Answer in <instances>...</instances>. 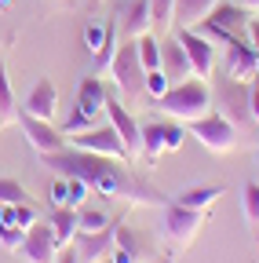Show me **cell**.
<instances>
[{
  "mask_svg": "<svg viewBox=\"0 0 259 263\" xmlns=\"http://www.w3.org/2000/svg\"><path fill=\"white\" fill-rule=\"evenodd\" d=\"M41 161L58 176L84 179L91 194L113 197V201H132V205H165L168 201L165 194H157L153 186L135 179L124 168V161H113V157H99V154H88V150H77V146H62L55 154H44Z\"/></svg>",
  "mask_w": 259,
  "mask_h": 263,
  "instance_id": "cell-1",
  "label": "cell"
},
{
  "mask_svg": "<svg viewBox=\"0 0 259 263\" xmlns=\"http://www.w3.org/2000/svg\"><path fill=\"white\" fill-rule=\"evenodd\" d=\"M153 103L161 106V114H165V117L190 124V121H197V117H205V114L212 110V88H208V81H201V77H186V81L172 84L161 99H153Z\"/></svg>",
  "mask_w": 259,
  "mask_h": 263,
  "instance_id": "cell-2",
  "label": "cell"
},
{
  "mask_svg": "<svg viewBox=\"0 0 259 263\" xmlns=\"http://www.w3.org/2000/svg\"><path fill=\"white\" fill-rule=\"evenodd\" d=\"M110 77H113V84H117V91H121L124 103H139V99L146 95V70H143V62H139V44H135V37H128V41L113 51V59H110Z\"/></svg>",
  "mask_w": 259,
  "mask_h": 263,
  "instance_id": "cell-3",
  "label": "cell"
},
{
  "mask_svg": "<svg viewBox=\"0 0 259 263\" xmlns=\"http://www.w3.org/2000/svg\"><path fill=\"white\" fill-rule=\"evenodd\" d=\"M212 103H219V114L230 121L234 128H252V114H248V81H234V77H219Z\"/></svg>",
  "mask_w": 259,
  "mask_h": 263,
  "instance_id": "cell-4",
  "label": "cell"
},
{
  "mask_svg": "<svg viewBox=\"0 0 259 263\" xmlns=\"http://www.w3.org/2000/svg\"><path fill=\"white\" fill-rule=\"evenodd\" d=\"M186 136H193L205 150H212V154H230L234 146H237V128L226 121L223 114H205V117H197V121H190V132Z\"/></svg>",
  "mask_w": 259,
  "mask_h": 263,
  "instance_id": "cell-5",
  "label": "cell"
},
{
  "mask_svg": "<svg viewBox=\"0 0 259 263\" xmlns=\"http://www.w3.org/2000/svg\"><path fill=\"white\" fill-rule=\"evenodd\" d=\"M197 26H201V33L208 41H223L226 44V41H234V33H241L248 26V11L241 4H234V0H219Z\"/></svg>",
  "mask_w": 259,
  "mask_h": 263,
  "instance_id": "cell-6",
  "label": "cell"
},
{
  "mask_svg": "<svg viewBox=\"0 0 259 263\" xmlns=\"http://www.w3.org/2000/svg\"><path fill=\"white\" fill-rule=\"evenodd\" d=\"M201 223H205V212H193V209H183L175 201H165V216H161V234H165L175 249H186L193 238L201 234Z\"/></svg>",
  "mask_w": 259,
  "mask_h": 263,
  "instance_id": "cell-7",
  "label": "cell"
},
{
  "mask_svg": "<svg viewBox=\"0 0 259 263\" xmlns=\"http://www.w3.org/2000/svg\"><path fill=\"white\" fill-rule=\"evenodd\" d=\"M70 139H73V146H77V150L99 154V157H113V161H132V157H128V150H124V143H121V136L113 132V124H110V121L95 124V128H88V132H77V136H70Z\"/></svg>",
  "mask_w": 259,
  "mask_h": 263,
  "instance_id": "cell-8",
  "label": "cell"
},
{
  "mask_svg": "<svg viewBox=\"0 0 259 263\" xmlns=\"http://www.w3.org/2000/svg\"><path fill=\"white\" fill-rule=\"evenodd\" d=\"M175 41L183 44V51H186V59H190V70H193V77H212V70H215V48H212V41L205 37V33H197L193 26H179L175 29Z\"/></svg>",
  "mask_w": 259,
  "mask_h": 263,
  "instance_id": "cell-9",
  "label": "cell"
},
{
  "mask_svg": "<svg viewBox=\"0 0 259 263\" xmlns=\"http://www.w3.org/2000/svg\"><path fill=\"white\" fill-rule=\"evenodd\" d=\"M186 143V128L183 124H168V121H150L143 124V157L157 161L161 154H175Z\"/></svg>",
  "mask_w": 259,
  "mask_h": 263,
  "instance_id": "cell-10",
  "label": "cell"
},
{
  "mask_svg": "<svg viewBox=\"0 0 259 263\" xmlns=\"http://www.w3.org/2000/svg\"><path fill=\"white\" fill-rule=\"evenodd\" d=\"M15 121L22 124V136L29 139V146H33L41 157L44 154H55V150H62L66 146V136L51 124V121H44V117H33V114H26L22 106L15 110Z\"/></svg>",
  "mask_w": 259,
  "mask_h": 263,
  "instance_id": "cell-11",
  "label": "cell"
},
{
  "mask_svg": "<svg viewBox=\"0 0 259 263\" xmlns=\"http://www.w3.org/2000/svg\"><path fill=\"white\" fill-rule=\"evenodd\" d=\"M106 121L113 124V132L121 136V143H124V150H128V157H143V124L132 117V110H128V103H117V99H110L106 95Z\"/></svg>",
  "mask_w": 259,
  "mask_h": 263,
  "instance_id": "cell-12",
  "label": "cell"
},
{
  "mask_svg": "<svg viewBox=\"0 0 259 263\" xmlns=\"http://www.w3.org/2000/svg\"><path fill=\"white\" fill-rule=\"evenodd\" d=\"M18 252L26 256V263H51L55 252H58L55 234H51V223H44V219L29 223V227H26V234H22Z\"/></svg>",
  "mask_w": 259,
  "mask_h": 263,
  "instance_id": "cell-13",
  "label": "cell"
},
{
  "mask_svg": "<svg viewBox=\"0 0 259 263\" xmlns=\"http://www.w3.org/2000/svg\"><path fill=\"white\" fill-rule=\"evenodd\" d=\"M77 259L81 263H99L110 259L113 245H117V223L103 227V230H77Z\"/></svg>",
  "mask_w": 259,
  "mask_h": 263,
  "instance_id": "cell-14",
  "label": "cell"
},
{
  "mask_svg": "<svg viewBox=\"0 0 259 263\" xmlns=\"http://www.w3.org/2000/svg\"><path fill=\"white\" fill-rule=\"evenodd\" d=\"M255 66H259V51L245 41H226V77L234 81H252L255 77Z\"/></svg>",
  "mask_w": 259,
  "mask_h": 263,
  "instance_id": "cell-15",
  "label": "cell"
},
{
  "mask_svg": "<svg viewBox=\"0 0 259 263\" xmlns=\"http://www.w3.org/2000/svg\"><path fill=\"white\" fill-rule=\"evenodd\" d=\"M55 106H58V88H55L48 77H41L33 88H29L26 103H22V110H26V114L44 117V121H51V117H55Z\"/></svg>",
  "mask_w": 259,
  "mask_h": 263,
  "instance_id": "cell-16",
  "label": "cell"
},
{
  "mask_svg": "<svg viewBox=\"0 0 259 263\" xmlns=\"http://www.w3.org/2000/svg\"><path fill=\"white\" fill-rule=\"evenodd\" d=\"M161 73H165L172 84H179V81L193 77L190 59H186V51H183V44H179L175 37H168L165 44H161Z\"/></svg>",
  "mask_w": 259,
  "mask_h": 263,
  "instance_id": "cell-17",
  "label": "cell"
},
{
  "mask_svg": "<svg viewBox=\"0 0 259 263\" xmlns=\"http://www.w3.org/2000/svg\"><path fill=\"white\" fill-rule=\"evenodd\" d=\"M223 197V186H190V190H183V194H175L172 201L175 205H183V209H193V212H205L208 216V209Z\"/></svg>",
  "mask_w": 259,
  "mask_h": 263,
  "instance_id": "cell-18",
  "label": "cell"
},
{
  "mask_svg": "<svg viewBox=\"0 0 259 263\" xmlns=\"http://www.w3.org/2000/svg\"><path fill=\"white\" fill-rule=\"evenodd\" d=\"M77 106H84L95 117H106V88L99 77H84L77 88Z\"/></svg>",
  "mask_w": 259,
  "mask_h": 263,
  "instance_id": "cell-19",
  "label": "cell"
},
{
  "mask_svg": "<svg viewBox=\"0 0 259 263\" xmlns=\"http://www.w3.org/2000/svg\"><path fill=\"white\" fill-rule=\"evenodd\" d=\"M48 223H51L55 245H58V249H70L73 238H77V209H55Z\"/></svg>",
  "mask_w": 259,
  "mask_h": 263,
  "instance_id": "cell-20",
  "label": "cell"
},
{
  "mask_svg": "<svg viewBox=\"0 0 259 263\" xmlns=\"http://www.w3.org/2000/svg\"><path fill=\"white\" fill-rule=\"evenodd\" d=\"M219 0H175V11H172V26H197Z\"/></svg>",
  "mask_w": 259,
  "mask_h": 263,
  "instance_id": "cell-21",
  "label": "cell"
},
{
  "mask_svg": "<svg viewBox=\"0 0 259 263\" xmlns=\"http://www.w3.org/2000/svg\"><path fill=\"white\" fill-rule=\"evenodd\" d=\"M124 33L128 37H143V33H150V0H132V8L124 11Z\"/></svg>",
  "mask_w": 259,
  "mask_h": 263,
  "instance_id": "cell-22",
  "label": "cell"
},
{
  "mask_svg": "<svg viewBox=\"0 0 259 263\" xmlns=\"http://www.w3.org/2000/svg\"><path fill=\"white\" fill-rule=\"evenodd\" d=\"M241 216L252 227V234L259 238V183H245L241 186Z\"/></svg>",
  "mask_w": 259,
  "mask_h": 263,
  "instance_id": "cell-23",
  "label": "cell"
},
{
  "mask_svg": "<svg viewBox=\"0 0 259 263\" xmlns=\"http://www.w3.org/2000/svg\"><path fill=\"white\" fill-rule=\"evenodd\" d=\"M172 11H175V0H150V33H161V37H168L172 29Z\"/></svg>",
  "mask_w": 259,
  "mask_h": 263,
  "instance_id": "cell-24",
  "label": "cell"
},
{
  "mask_svg": "<svg viewBox=\"0 0 259 263\" xmlns=\"http://www.w3.org/2000/svg\"><path fill=\"white\" fill-rule=\"evenodd\" d=\"M135 44H139V62H143V70H161V41L153 37V33L135 37Z\"/></svg>",
  "mask_w": 259,
  "mask_h": 263,
  "instance_id": "cell-25",
  "label": "cell"
},
{
  "mask_svg": "<svg viewBox=\"0 0 259 263\" xmlns=\"http://www.w3.org/2000/svg\"><path fill=\"white\" fill-rule=\"evenodd\" d=\"M106 117H95V114H88L84 106H73V114L66 117V124H62V136H77V132H88V128H95V124H103Z\"/></svg>",
  "mask_w": 259,
  "mask_h": 263,
  "instance_id": "cell-26",
  "label": "cell"
},
{
  "mask_svg": "<svg viewBox=\"0 0 259 263\" xmlns=\"http://www.w3.org/2000/svg\"><path fill=\"white\" fill-rule=\"evenodd\" d=\"M15 110H18V103H15V91H11V77L4 70V62H0V117L15 121Z\"/></svg>",
  "mask_w": 259,
  "mask_h": 263,
  "instance_id": "cell-27",
  "label": "cell"
},
{
  "mask_svg": "<svg viewBox=\"0 0 259 263\" xmlns=\"http://www.w3.org/2000/svg\"><path fill=\"white\" fill-rule=\"evenodd\" d=\"M29 201V194L18 179H8V176H0V205H22Z\"/></svg>",
  "mask_w": 259,
  "mask_h": 263,
  "instance_id": "cell-28",
  "label": "cell"
},
{
  "mask_svg": "<svg viewBox=\"0 0 259 263\" xmlns=\"http://www.w3.org/2000/svg\"><path fill=\"white\" fill-rule=\"evenodd\" d=\"M103 227H110V219H106V212H95V209H77V230H103Z\"/></svg>",
  "mask_w": 259,
  "mask_h": 263,
  "instance_id": "cell-29",
  "label": "cell"
},
{
  "mask_svg": "<svg viewBox=\"0 0 259 263\" xmlns=\"http://www.w3.org/2000/svg\"><path fill=\"white\" fill-rule=\"evenodd\" d=\"M51 205L55 209H73V197H70V179L58 176L55 186H51Z\"/></svg>",
  "mask_w": 259,
  "mask_h": 263,
  "instance_id": "cell-30",
  "label": "cell"
},
{
  "mask_svg": "<svg viewBox=\"0 0 259 263\" xmlns=\"http://www.w3.org/2000/svg\"><path fill=\"white\" fill-rule=\"evenodd\" d=\"M168 88H172V81L161 73V70H146V95H150V99H161Z\"/></svg>",
  "mask_w": 259,
  "mask_h": 263,
  "instance_id": "cell-31",
  "label": "cell"
},
{
  "mask_svg": "<svg viewBox=\"0 0 259 263\" xmlns=\"http://www.w3.org/2000/svg\"><path fill=\"white\" fill-rule=\"evenodd\" d=\"M22 234H26V230L0 223V245H4V249H18V245H22Z\"/></svg>",
  "mask_w": 259,
  "mask_h": 263,
  "instance_id": "cell-32",
  "label": "cell"
},
{
  "mask_svg": "<svg viewBox=\"0 0 259 263\" xmlns=\"http://www.w3.org/2000/svg\"><path fill=\"white\" fill-rule=\"evenodd\" d=\"M248 114L259 128V81H248Z\"/></svg>",
  "mask_w": 259,
  "mask_h": 263,
  "instance_id": "cell-33",
  "label": "cell"
},
{
  "mask_svg": "<svg viewBox=\"0 0 259 263\" xmlns=\"http://www.w3.org/2000/svg\"><path fill=\"white\" fill-rule=\"evenodd\" d=\"M245 29H248V44L259 51V18H248V26H245Z\"/></svg>",
  "mask_w": 259,
  "mask_h": 263,
  "instance_id": "cell-34",
  "label": "cell"
},
{
  "mask_svg": "<svg viewBox=\"0 0 259 263\" xmlns=\"http://www.w3.org/2000/svg\"><path fill=\"white\" fill-rule=\"evenodd\" d=\"M234 4H241L245 11H259V0H234Z\"/></svg>",
  "mask_w": 259,
  "mask_h": 263,
  "instance_id": "cell-35",
  "label": "cell"
},
{
  "mask_svg": "<svg viewBox=\"0 0 259 263\" xmlns=\"http://www.w3.org/2000/svg\"><path fill=\"white\" fill-rule=\"evenodd\" d=\"M58 263H81V259H77V252L70 249V252H62V256H58Z\"/></svg>",
  "mask_w": 259,
  "mask_h": 263,
  "instance_id": "cell-36",
  "label": "cell"
},
{
  "mask_svg": "<svg viewBox=\"0 0 259 263\" xmlns=\"http://www.w3.org/2000/svg\"><path fill=\"white\" fill-rule=\"evenodd\" d=\"M153 263H175V252H165V256H157Z\"/></svg>",
  "mask_w": 259,
  "mask_h": 263,
  "instance_id": "cell-37",
  "label": "cell"
},
{
  "mask_svg": "<svg viewBox=\"0 0 259 263\" xmlns=\"http://www.w3.org/2000/svg\"><path fill=\"white\" fill-rule=\"evenodd\" d=\"M11 4H15V0H0V11H8Z\"/></svg>",
  "mask_w": 259,
  "mask_h": 263,
  "instance_id": "cell-38",
  "label": "cell"
},
{
  "mask_svg": "<svg viewBox=\"0 0 259 263\" xmlns=\"http://www.w3.org/2000/svg\"><path fill=\"white\" fill-rule=\"evenodd\" d=\"M255 164H259V150H255Z\"/></svg>",
  "mask_w": 259,
  "mask_h": 263,
  "instance_id": "cell-39",
  "label": "cell"
},
{
  "mask_svg": "<svg viewBox=\"0 0 259 263\" xmlns=\"http://www.w3.org/2000/svg\"><path fill=\"white\" fill-rule=\"evenodd\" d=\"M99 263H110V259H99Z\"/></svg>",
  "mask_w": 259,
  "mask_h": 263,
  "instance_id": "cell-40",
  "label": "cell"
},
{
  "mask_svg": "<svg viewBox=\"0 0 259 263\" xmlns=\"http://www.w3.org/2000/svg\"><path fill=\"white\" fill-rule=\"evenodd\" d=\"M91 4H99V0H91Z\"/></svg>",
  "mask_w": 259,
  "mask_h": 263,
  "instance_id": "cell-41",
  "label": "cell"
},
{
  "mask_svg": "<svg viewBox=\"0 0 259 263\" xmlns=\"http://www.w3.org/2000/svg\"><path fill=\"white\" fill-rule=\"evenodd\" d=\"M0 124H4V117H0Z\"/></svg>",
  "mask_w": 259,
  "mask_h": 263,
  "instance_id": "cell-42",
  "label": "cell"
}]
</instances>
